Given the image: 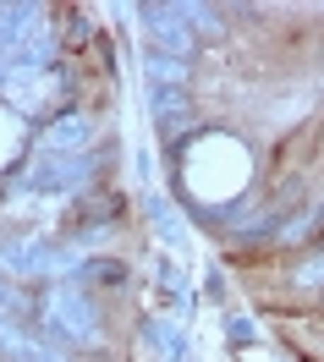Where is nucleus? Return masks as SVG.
Returning <instances> with one entry per match:
<instances>
[{
    "mask_svg": "<svg viewBox=\"0 0 324 362\" xmlns=\"http://www.w3.org/2000/svg\"><path fill=\"white\" fill-rule=\"evenodd\" d=\"M242 176H248V159H242V148L226 143V137L198 143L192 159H187V181H192L198 198H231L236 187H242Z\"/></svg>",
    "mask_w": 324,
    "mask_h": 362,
    "instance_id": "nucleus-1",
    "label": "nucleus"
},
{
    "mask_svg": "<svg viewBox=\"0 0 324 362\" xmlns=\"http://www.w3.org/2000/svg\"><path fill=\"white\" fill-rule=\"evenodd\" d=\"M6 127H11V121H0V132H6ZM6 148H11V143H0V159H6Z\"/></svg>",
    "mask_w": 324,
    "mask_h": 362,
    "instance_id": "nucleus-2",
    "label": "nucleus"
}]
</instances>
